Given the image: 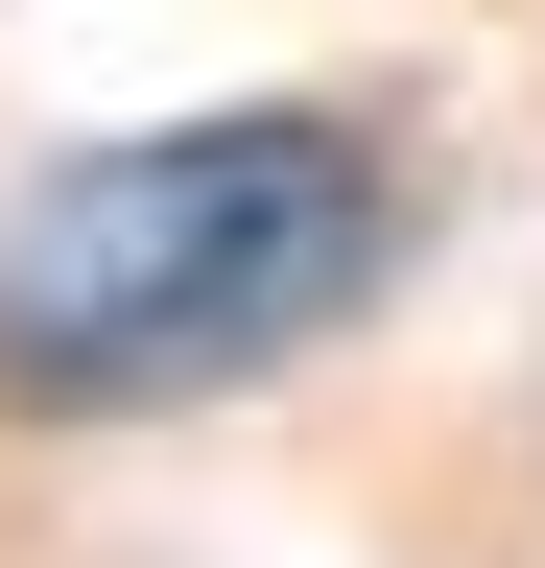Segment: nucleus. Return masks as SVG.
Segmentation results:
<instances>
[{
    "instance_id": "f257e3e1",
    "label": "nucleus",
    "mask_w": 545,
    "mask_h": 568,
    "mask_svg": "<svg viewBox=\"0 0 545 568\" xmlns=\"http://www.w3.org/2000/svg\"><path fill=\"white\" fill-rule=\"evenodd\" d=\"M380 284V166L332 119H190V142H95L0 213V379L24 403H190L309 355Z\"/></svg>"
}]
</instances>
